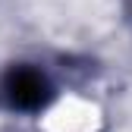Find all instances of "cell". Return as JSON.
<instances>
[{
    "mask_svg": "<svg viewBox=\"0 0 132 132\" xmlns=\"http://www.w3.org/2000/svg\"><path fill=\"white\" fill-rule=\"evenodd\" d=\"M101 117L97 107L82 101V97H63L44 113V129L47 132H94Z\"/></svg>",
    "mask_w": 132,
    "mask_h": 132,
    "instance_id": "cell-1",
    "label": "cell"
},
{
    "mask_svg": "<svg viewBox=\"0 0 132 132\" xmlns=\"http://www.w3.org/2000/svg\"><path fill=\"white\" fill-rule=\"evenodd\" d=\"M41 88H44V82L35 76V72H19L13 82V101L16 104H38L41 101Z\"/></svg>",
    "mask_w": 132,
    "mask_h": 132,
    "instance_id": "cell-2",
    "label": "cell"
}]
</instances>
